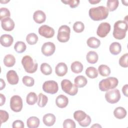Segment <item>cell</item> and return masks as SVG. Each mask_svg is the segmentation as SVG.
Segmentation results:
<instances>
[{
    "instance_id": "6da1fadb",
    "label": "cell",
    "mask_w": 128,
    "mask_h": 128,
    "mask_svg": "<svg viewBox=\"0 0 128 128\" xmlns=\"http://www.w3.org/2000/svg\"><path fill=\"white\" fill-rule=\"evenodd\" d=\"M109 10L104 6L90 8L88 14L90 18L94 21H100L106 19L108 15Z\"/></svg>"
},
{
    "instance_id": "7a4b0ae2",
    "label": "cell",
    "mask_w": 128,
    "mask_h": 128,
    "mask_svg": "<svg viewBox=\"0 0 128 128\" xmlns=\"http://www.w3.org/2000/svg\"><path fill=\"white\" fill-rule=\"evenodd\" d=\"M128 22L124 20H118L116 22L114 26V31L112 35L117 40H122L126 36L128 30Z\"/></svg>"
},
{
    "instance_id": "3957f363",
    "label": "cell",
    "mask_w": 128,
    "mask_h": 128,
    "mask_svg": "<svg viewBox=\"0 0 128 128\" xmlns=\"http://www.w3.org/2000/svg\"><path fill=\"white\" fill-rule=\"evenodd\" d=\"M118 80L115 77H108L102 80L99 82V88L102 92H106L110 89H114L118 85Z\"/></svg>"
},
{
    "instance_id": "277c9868",
    "label": "cell",
    "mask_w": 128,
    "mask_h": 128,
    "mask_svg": "<svg viewBox=\"0 0 128 128\" xmlns=\"http://www.w3.org/2000/svg\"><path fill=\"white\" fill-rule=\"evenodd\" d=\"M22 64L25 71L29 74L35 72L38 69V63L34 62L32 58L30 56L26 55L22 58Z\"/></svg>"
},
{
    "instance_id": "5b68a950",
    "label": "cell",
    "mask_w": 128,
    "mask_h": 128,
    "mask_svg": "<svg viewBox=\"0 0 128 128\" xmlns=\"http://www.w3.org/2000/svg\"><path fill=\"white\" fill-rule=\"evenodd\" d=\"M74 118L78 122L79 124L82 127L88 126L92 121L90 117L81 110L76 111L74 114Z\"/></svg>"
},
{
    "instance_id": "8992f818",
    "label": "cell",
    "mask_w": 128,
    "mask_h": 128,
    "mask_svg": "<svg viewBox=\"0 0 128 128\" xmlns=\"http://www.w3.org/2000/svg\"><path fill=\"white\" fill-rule=\"evenodd\" d=\"M61 87L64 92L70 96H75L78 92V88L75 84L67 79L63 80L61 82Z\"/></svg>"
},
{
    "instance_id": "52a82bcc",
    "label": "cell",
    "mask_w": 128,
    "mask_h": 128,
    "mask_svg": "<svg viewBox=\"0 0 128 128\" xmlns=\"http://www.w3.org/2000/svg\"><path fill=\"white\" fill-rule=\"evenodd\" d=\"M70 29L66 25H62L60 27L58 30L57 39L60 42H66L70 38Z\"/></svg>"
},
{
    "instance_id": "ba28073f",
    "label": "cell",
    "mask_w": 128,
    "mask_h": 128,
    "mask_svg": "<svg viewBox=\"0 0 128 128\" xmlns=\"http://www.w3.org/2000/svg\"><path fill=\"white\" fill-rule=\"evenodd\" d=\"M23 106L22 100L18 95L13 96L10 100V107L14 112H20L22 110Z\"/></svg>"
},
{
    "instance_id": "9c48e42d",
    "label": "cell",
    "mask_w": 128,
    "mask_h": 128,
    "mask_svg": "<svg viewBox=\"0 0 128 128\" xmlns=\"http://www.w3.org/2000/svg\"><path fill=\"white\" fill-rule=\"evenodd\" d=\"M106 100L110 104H116L118 102L120 98V94L118 90L114 89L107 91L105 94Z\"/></svg>"
},
{
    "instance_id": "30bf717a",
    "label": "cell",
    "mask_w": 128,
    "mask_h": 128,
    "mask_svg": "<svg viewBox=\"0 0 128 128\" xmlns=\"http://www.w3.org/2000/svg\"><path fill=\"white\" fill-rule=\"evenodd\" d=\"M42 90L46 93L54 94L56 93L58 90V84L54 80L46 81L43 84Z\"/></svg>"
},
{
    "instance_id": "8fae6325",
    "label": "cell",
    "mask_w": 128,
    "mask_h": 128,
    "mask_svg": "<svg viewBox=\"0 0 128 128\" xmlns=\"http://www.w3.org/2000/svg\"><path fill=\"white\" fill-rule=\"evenodd\" d=\"M110 25L106 22H102L98 26L96 30V34L100 38H104L110 30Z\"/></svg>"
},
{
    "instance_id": "7c38bea8",
    "label": "cell",
    "mask_w": 128,
    "mask_h": 128,
    "mask_svg": "<svg viewBox=\"0 0 128 128\" xmlns=\"http://www.w3.org/2000/svg\"><path fill=\"white\" fill-rule=\"evenodd\" d=\"M38 34L46 38H52L54 36L55 32L53 28L47 25H42L38 30Z\"/></svg>"
},
{
    "instance_id": "4fadbf2b",
    "label": "cell",
    "mask_w": 128,
    "mask_h": 128,
    "mask_svg": "<svg viewBox=\"0 0 128 128\" xmlns=\"http://www.w3.org/2000/svg\"><path fill=\"white\" fill-rule=\"evenodd\" d=\"M56 50V46L52 42H46L44 43L41 48L42 54L46 56L53 54Z\"/></svg>"
},
{
    "instance_id": "5bb4252c",
    "label": "cell",
    "mask_w": 128,
    "mask_h": 128,
    "mask_svg": "<svg viewBox=\"0 0 128 128\" xmlns=\"http://www.w3.org/2000/svg\"><path fill=\"white\" fill-rule=\"evenodd\" d=\"M1 25L4 30L10 32L14 30L15 24L12 18H7L1 20Z\"/></svg>"
},
{
    "instance_id": "9a60e30c",
    "label": "cell",
    "mask_w": 128,
    "mask_h": 128,
    "mask_svg": "<svg viewBox=\"0 0 128 128\" xmlns=\"http://www.w3.org/2000/svg\"><path fill=\"white\" fill-rule=\"evenodd\" d=\"M6 76L8 82L12 85L16 84L18 82V76L16 71L14 70H10L8 71Z\"/></svg>"
},
{
    "instance_id": "2e32d148",
    "label": "cell",
    "mask_w": 128,
    "mask_h": 128,
    "mask_svg": "<svg viewBox=\"0 0 128 128\" xmlns=\"http://www.w3.org/2000/svg\"><path fill=\"white\" fill-rule=\"evenodd\" d=\"M68 72V66L64 62H59L55 68V72L58 76H64Z\"/></svg>"
},
{
    "instance_id": "e0dca14e",
    "label": "cell",
    "mask_w": 128,
    "mask_h": 128,
    "mask_svg": "<svg viewBox=\"0 0 128 128\" xmlns=\"http://www.w3.org/2000/svg\"><path fill=\"white\" fill-rule=\"evenodd\" d=\"M0 42L2 46L4 47H9L12 46L14 42L13 37L8 34H4L1 36Z\"/></svg>"
},
{
    "instance_id": "ac0fdd59",
    "label": "cell",
    "mask_w": 128,
    "mask_h": 128,
    "mask_svg": "<svg viewBox=\"0 0 128 128\" xmlns=\"http://www.w3.org/2000/svg\"><path fill=\"white\" fill-rule=\"evenodd\" d=\"M33 19L36 23L39 24H42L45 22L46 16L43 11L41 10H38L34 13Z\"/></svg>"
},
{
    "instance_id": "d6986e66",
    "label": "cell",
    "mask_w": 128,
    "mask_h": 128,
    "mask_svg": "<svg viewBox=\"0 0 128 128\" xmlns=\"http://www.w3.org/2000/svg\"><path fill=\"white\" fill-rule=\"evenodd\" d=\"M68 103V98L64 95H58L56 100V105L60 108H62L66 107Z\"/></svg>"
},
{
    "instance_id": "ffe728a7",
    "label": "cell",
    "mask_w": 128,
    "mask_h": 128,
    "mask_svg": "<svg viewBox=\"0 0 128 128\" xmlns=\"http://www.w3.org/2000/svg\"><path fill=\"white\" fill-rule=\"evenodd\" d=\"M56 118L55 116L50 113L46 114L44 115L42 118V121L44 124L48 126H53L56 122Z\"/></svg>"
},
{
    "instance_id": "44dd1931",
    "label": "cell",
    "mask_w": 128,
    "mask_h": 128,
    "mask_svg": "<svg viewBox=\"0 0 128 128\" xmlns=\"http://www.w3.org/2000/svg\"><path fill=\"white\" fill-rule=\"evenodd\" d=\"M40 124V120L36 116L30 117L26 121L27 126L28 128H37Z\"/></svg>"
},
{
    "instance_id": "7402d4cb",
    "label": "cell",
    "mask_w": 128,
    "mask_h": 128,
    "mask_svg": "<svg viewBox=\"0 0 128 128\" xmlns=\"http://www.w3.org/2000/svg\"><path fill=\"white\" fill-rule=\"evenodd\" d=\"M126 110L122 106L116 108L114 110V116L118 119H122L126 116Z\"/></svg>"
},
{
    "instance_id": "603a6c76",
    "label": "cell",
    "mask_w": 128,
    "mask_h": 128,
    "mask_svg": "<svg viewBox=\"0 0 128 128\" xmlns=\"http://www.w3.org/2000/svg\"><path fill=\"white\" fill-rule=\"evenodd\" d=\"M110 52L114 55L119 54L122 50L121 44L118 42H114L110 46Z\"/></svg>"
},
{
    "instance_id": "cb8c5ba5",
    "label": "cell",
    "mask_w": 128,
    "mask_h": 128,
    "mask_svg": "<svg viewBox=\"0 0 128 128\" xmlns=\"http://www.w3.org/2000/svg\"><path fill=\"white\" fill-rule=\"evenodd\" d=\"M86 58L87 62L91 64H96L98 58V54L94 51H90L88 52L86 56Z\"/></svg>"
},
{
    "instance_id": "d4e9b609",
    "label": "cell",
    "mask_w": 128,
    "mask_h": 128,
    "mask_svg": "<svg viewBox=\"0 0 128 128\" xmlns=\"http://www.w3.org/2000/svg\"><path fill=\"white\" fill-rule=\"evenodd\" d=\"M75 85L78 88H82L87 84L88 80L86 78L83 76H78L74 80Z\"/></svg>"
},
{
    "instance_id": "484cf974",
    "label": "cell",
    "mask_w": 128,
    "mask_h": 128,
    "mask_svg": "<svg viewBox=\"0 0 128 128\" xmlns=\"http://www.w3.org/2000/svg\"><path fill=\"white\" fill-rule=\"evenodd\" d=\"M16 63V58L14 56L11 54H6L4 58V64L8 68L13 66Z\"/></svg>"
},
{
    "instance_id": "4316f807",
    "label": "cell",
    "mask_w": 128,
    "mask_h": 128,
    "mask_svg": "<svg viewBox=\"0 0 128 128\" xmlns=\"http://www.w3.org/2000/svg\"><path fill=\"white\" fill-rule=\"evenodd\" d=\"M86 44L88 46L92 48H98L100 44V42L98 38L92 36L88 38L86 41Z\"/></svg>"
},
{
    "instance_id": "83f0119b",
    "label": "cell",
    "mask_w": 128,
    "mask_h": 128,
    "mask_svg": "<svg viewBox=\"0 0 128 128\" xmlns=\"http://www.w3.org/2000/svg\"><path fill=\"white\" fill-rule=\"evenodd\" d=\"M70 68L74 73L79 74L83 70V65L80 62L75 61L71 64Z\"/></svg>"
},
{
    "instance_id": "f1b7e54d",
    "label": "cell",
    "mask_w": 128,
    "mask_h": 128,
    "mask_svg": "<svg viewBox=\"0 0 128 128\" xmlns=\"http://www.w3.org/2000/svg\"><path fill=\"white\" fill-rule=\"evenodd\" d=\"M98 71L100 74L102 76H109L110 74V69L106 65L101 64L98 68Z\"/></svg>"
},
{
    "instance_id": "f546056e",
    "label": "cell",
    "mask_w": 128,
    "mask_h": 128,
    "mask_svg": "<svg viewBox=\"0 0 128 128\" xmlns=\"http://www.w3.org/2000/svg\"><path fill=\"white\" fill-rule=\"evenodd\" d=\"M38 100V96L34 92H30L28 94L26 98V103L28 105L34 104Z\"/></svg>"
},
{
    "instance_id": "4dcf8cb0",
    "label": "cell",
    "mask_w": 128,
    "mask_h": 128,
    "mask_svg": "<svg viewBox=\"0 0 128 128\" xmlns=\"http://www.w3.org/2000/svg\"><path fill=\"white\" fill-rule=\"evenodd\" d=\"M86 74L90 78H95L98 76V72L94 67L90 66L86 69Z\"/></svg>"
},
{
    "instance_id": "1f68e13d",
    "label": "cell",
    "mask_w": 128,
    "mask_h": 128,
    "mask_svg": "<svg viewBox=\"0 0 128 128\" xmlns=\"http://www.w3.org/2000/svg\"><path fill=\"white\" fill-rule=\"evenodd\" d=\"M26 44L24 42L22 41L17 42L14 46V49L15 51L18 53L24 52L26 50Z\"/></svg>"
},
{
    "instance_id": "d6a6232c",
    "label": "cell",
    "mask_w": 128,
    "mask_h": 128,
    "mask_svg": "<svg viewBox=\"0 0 128 128\" xmlns=\"http://www.w3.org/2000/svg\"><path fill=\"white\" fill-rule=\"evenodd\" d=\"M26 41L30 45L35 44L38 41V36L34 33H30L27 35Z\"/></svg>"
},
{
    "instance_id": "836d02e7",
    "label": "cell",
    "mask_w": 128,
    "mask_h": 128,
    "mask_svg": "<svg viewBox=\"0 0 128 128\" xmlns=\"http://www.w3.org/2000/svg\"><path fill=\"white\" fill-rule=\"evenodd\" d=\"M40 71L44 75H50L52 72V68L49 64L44 62L40 65Z\"/></svg>"
},
{
    "instance_id": "e575fe53",
    "label": "cell",
    "mask_w": 128,
    "mask_h": 128,
    "mask_svg": "<svg viewBox=\"0 0 128 128\" xmlns=\"http://www.w3.org/2000/svg\"><path fill=\"white\" fill-rule=\"evenodd\" d=\"M118 4L119 1L118 0H108L106 3V8L110 11H114L118 7Z\"/></svg>"
},
{
    "instance_id": "d590c367",
    "label": "cell",
    "mask_w": 128,
    "mask_h": 128,
    "mask_svg": "<svg viewBox=\"0 0 128 128\" xmlns=\"http://www.w3.org/2000/svg\"><path fill=\"white\" fill-rule=\"evenodd\" d=\"M38 105L40 108L45 106L48 102V98L47 96L42 93H40L38 96Z\"/></svg>"
},
{
    "instance_id": "8d00e7d4",
    "label": "cell",
    "mask_w": 128,
    "mask_h": 128,
    "mask_svg": "<svg viewBox=\"0 0 128 128\" xmlns=\"http://www.w3.org/2000/svg\"><path fill=\"white\" fill-rule=\"evenodd\" d=\"M84 26L83 22L80 21L76 22L73 25V30L76 33H80L84 31Z\"/></svg>"
},
{
    "instance_id": "74e56055",
    "label": "cell",
    "mask_w": 128,
    "mask_h": 128,
    "mask_svg": "<svg viewBox=\"0 0 128 128\" xmlns=\"http://www.w3.org/2000/svg\"><path fill=\"white\" fill-rule=\"evenodd\" d=\"M22 81L23 84L26 86H27L28 87L33 86L34 84V78H32V77L28 76H24L22 78Z\"/></svg>"
},
{
    "instance_id": "f35d334b",
    "label": "cell",
    "mask_w": 128,
    "mask_h": 128,
    "mask_svg": "<svg viewBox=\"0 0 128 128\" xmlns=\"http://www.w3.org/2000/svg\"><path fill=\"white\" fill-rule=\"evenodd\" d=\"M10 13L8 9L6 8H1L0 10V20L7 18H10Z\"/></svg>"
},
{
    "instance_id": "ab89813d",
    "label": "cell",
    "mask_w": 128,
    "mask_h": 128,
    "mask_svg": "<svg viewBox=\"0 0 128 128\" xmlns=\"http://www.w3.org/2000/svg\"><path fill=\"white\" fill-rule=\"evenodd\" d=\"M128 54L126 53L123 54L119 60V64L123 68H128Z\"/></svg>"
},
{
    "instance_id": "60d3db41",
    "label": "cell",
    "mask_w": 128,
    "mask_h": 128,
    "mask_svg": "<svg viewBox=\"0 0 128 128\" xmlns=\"http://www.w3.org/2000/svg\"><path fill=\"white\" fill-rule=\"evenodd\" d=\"M63 127L64 128H75L76 127L75 122L72 119L68 118L64 120Z\"/></svg>"
},
{
    "instance_id": "b9f144b4",
    "label": "cell",
    "mask_w": 128,
    "mask_h": 128,
    "mask_svg": "<svg viewBox=\"0 0 128 128\" xmlns=\"http://www.w3.org/2000/svg\"><path fill=\"white\" fill-rule=\"evenodd\" d=\"M62 2L65 4H68L71 8H74L78 6L80 4V0H62Z\"/></svg>"
},
{
    "instance_id": "7bdbcfd3",
    "label": "cell",
    "mask_w": 128,
    "mask_h": 128,
    "mask_svg": "<svg viewBox=\"0 0 128 128\" xmlns=\"http://www.w3.org/2000/svg\"><path fill=\"white\" fill-rule=\"evenodd\" d=\"M0 124H2L3 122H6L8 120L9 118V114L6 111L0 110Z\"/></svg>"
},
{
    "instance_id": "ee69618b",
    "label": "cell",
    "mask_w": 128,
    "mask_h": 128,
    "mask_svg": "<svg viewBox=\"0 0 128 128\" xmlns=\"http://www.w3.org/2000/svg\"><path fill=\"white\" fill-rule=\"evenodd\" d=\"M24 126L22 121L20 120H16L14 121L12 124L13 128H24Z\"/></svg>"
},
{
    "instance_id": "f6af8a7d",
    "label": "cell",
    "mask_w": 128,
    "mask_h": 128,
    "mask_svg": "<svg viewBox=\"0 0 128 128\" xmlns=\"http://www.w3.org/2000/svg\"><path fill=\"white\" fill-rule=\"evenodd\" d=\"M128 84H125L124 86H122V93L123 94L126 96V97H128Z\"/></svg>"
},
{
    "instance_id": "bcb514c9",
    "label": "cell",
    "mask_w": 128,
    "mask_h": 128,
    "mask_svg": "<svg viewBox=\"0 0 128 128\" xmlns=\"http://www.w3.org/2000/svg\"><path fill=\"white\" fill-rule=\"evenodd\" d=\"M0 106H2L5 103V102H6V97L5 96L2 94H0Z\"/></svg>"
},
{
    "instance_id": "7dc6e473",
    "label": "cell",
    "mask_w": 128,
    "mask_h": 128,
    "mask_svg": "<svg viewBox=\"0 0 128 128\" xmlns=\"http://www.w3.org/2000/svg\"><path fill=\"white\" fill-rule=\"evenodd\" d=\"M0 90H3L5 88L6 83H5L4 81L2 78H0Z\"/></svg>"
},
{
    "instance_id": "c3c4849f",
    "label": "cell",
    "mask_w": 128,
    "mask_h": 128,
    "mask_svg": "<svg viewBox=\"0 0 128 128\" xmlns=\"http://www.w3.org/2000/svg\"><path fill=\"white\" fill-rule=\"evenodd\" d=\"M100 2V0H88V2L92 4H96Z\"/></svg>"
},
{
    "instance_id": "681fc988",
    "label": "cell",
    "mask_w": 128,
    "mask_h": 128,
    "mask_svg": "<svg viewBox=\"0 0 128 128\" xmlns=\"http://www.w3.org/2000/svg\"><path fill=\"white\" fill-rule=\"evenodd\" d=\"M91 128H102V126L98 124H95L91 126Z\"/></svg>"
},
{
    "instance_id": "f907efd6",
    "label": "cell",
    "mask_w": 128,
    "mask_h": 128,
    "mask_svg": "<svg viewBox=\"0 0 128 128\" xmlns=\"http://www.w3.org/2000/svg\"><path fill=\"white\" fill-rule=\"evenodd\" d=\"M122 2L124 5H125L126 6H128V0H124V1L122 0Z\"/></svg>"
},
{
    "instance_id": "816d5d0a",
    "label": "cell",
    "mask_w": 128,
    "mask_h": 128,
    "mask_svg": "<svg viewBox=\"0 0 128 128\" xmlns=\"http://www.w3.org/2000/svg\"><path fill=\"white\" fill-rule=\"evenodd\" d=\"M10 2V0H6V1H2V0H0V3H2V4H6V2Z\"/></svg>"
}]
</instances>
